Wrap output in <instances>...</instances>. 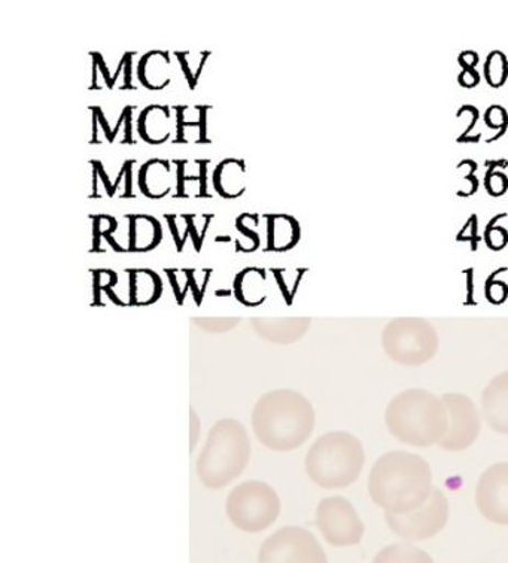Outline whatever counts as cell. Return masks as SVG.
<instances>
[{
	"label": "cell",
	"mask_w": 508,
	"mask_h": 563,
	"mask_svg": "<svg viewBox=\"0 0 508 563\" xmlns=\"http://www.w3.org/2000/svg\"><path fill=\"white\" fill-rule=\"evenodd\" d=\"M174 109L176 111V139L174 144H188L187 137H185V128H199V121H196V123L185 121V112L188 111L187 104H183V107L176 104Z\"/></svg>",
	"instance_id": "obj_27"
},
{
	"label": "cell",
	"mask_w": 508,
	"mask_h": 563,
	"mask_svg": "<svg viewBox=\"0 0 508 563\" xmlns=\"http://www.w3.org/2000/svg\"><path fill=\"white\" fill-rule=\"evenodd\" d=\"M434 490L431 466L405 451L382 455L372 466L368 494L385 515H406L427 503Z\"/></svg>",
	"instance_id": "obj_1"
},
{
	"label": "cell",
	"mask_w": 508,
	"mask_h": 563,
	"mask_svg": "<svg viewBox=\"0 0 508 563\" xmlns=\"http://www.w3.org/2000/svg\"><path fill=\"white\" fill-rule=\"evenodd\" d=\"M90 56L95 57L96 60H98V63H99V70L103 75L104 82L108 84L109 90H112V88H113V86H112V78L113 77H112L111 73H109V67L107 66V63H104L102 54L91 52Z\"/></svg>",
	"instance_id": "obj_38"
},
{
	"label": "cell",
	"mask_w": 508,
	"mask_h": 563,
	"mask_svg": "<svg viewBox=\"0 0 508 563\" xmlns=\"http://www.w3.org/2000/svg\"><path fill=\"white\" fill-rule=\"evenodd\" d=\"M382 344L394 363L419 367L439 352V334L427 319L397 318L385 327Z\"/></svg>",
	"instance_id": "obj_7"
},
{
	"label": "cell",
	"mask_w": 508,
	"mask_h": 563,
	"mask_svg": "<svg viewBox=\"0 0 508 563\" xmlns=\"http://www.w3.org/2000/svg\"><path fill=\"white\" fill-rule=\"evenodd\" d=\"M96 166H98L99 176H100V179H102V183L104 185V190H107V192H108V197L115 196V192H113V185L111 184V180H109V176L107 174V170H104L103 163L99 162V159H96Z\"/></svg>",
	"instance_id": "obj_41"
},
{
	"label": "cell",
	"mask_w": 508,
	"mask_h": 563,
	"mask_svg": "<svg viewBox=\"0 0 508 563\" xmlns=\"http://www.w3.org/2000/svg\"><path fill=\"white\" fill-rule=\"evenodd\" d=\"M386 428L394 439L413 448H432L442 443L449 416L442 397L422 388L402 390L385 411Z\"/></svg>",
	"instance_id": "obj_3"
},
{
	"label": "cell",
	"mask_w": 508,
	"mask_h": 563,
	"mask_svg": "<svg viewBox=\"0 0 508 563\" xmlns=\"http://www.w3.org/2000/svg\"><path fill=\"white\" fill-rule=\"evenodd\" d=\"M130 277V305L148 306L157 301L163 291V282L150 268H128Z\"/></svg>",
	"instance_id": "obj_20"
},
{
	"label": "cell",
	"mask_w": 508,
	"mask_h": 563,
	"mask_svg": "<svg viewBox=\"0 0 508 563\" xmlns=\"http://www.w3.org/2000/svg\"><path fill=\"white\" fill-rule=\"evenodd\" d=\"M236 229L239 233L243 234V236L250 239L252 243V251H258L259 250V243H262V238H259V234L255 230L247 229L245 225V213H242L241 217H238L236 220Z\"/></svg>",
	"instance_id": "obj_30"
},
{
	"label": "cell",
	"mask_w": 508,
	"mask_h": 563,
	"mask_svg": "<svg viewBox=\"0 0 508 563\" xmlns=\"http://www.w3.org/2000/svg\"><path fill=\"white\" fill-rule=\"evenodd\" d=\"M172 163L176 166V195L174 199H188L185 195V183L187 180H200L199 176H187L185 175V167H187L188 159H172Z\"/></svg>",
	"instance_id": "obj_26"
},
{
	"label": "cell",
	"mask_w": 508,
	"mask_h": 563,
	"mask_svg": "<svg viewBox=\"0 0 508 563\" xmlns=\"http://www.w3.org/2000/svg\"><path fill=\"white\" fill-rule=\"evenodd\" d=\"M170 120V108L167 104H150L137 119V133L146 144L162 145L170 139V130L166 124ZM169 125V124H167Z\"/></svg>",
	"instance_id": "obj_19"
},
{
	"label": "cell",
	"mask_w": 508,
	"mask_h": 563,
	"mask_svg": "<svg viewBox=\"0 0 508 563\" xmlns=\"http://www.w3.org/2000/svg\"><path fill=\"white\" fill-rule=\"evenodd\" d=\"M481 405L490 430L508 435V372L499 373L483 389Z\"/></svg>",
	"instance_id": "obj_13"
},
{
	"label": "cell",
	"mask_w": 508,
	"mask_h": 563,
	"mask_svg": "<svg viewBox=\"0 0 508 563\" xmlns=\"http://www.w3.org/2000/svg\"><path fill=\"white\" fill-rule=\"evenodd\" d=\"M279 495L262 481L243 482L230 492L225 501L227 518L243 532L266 531L280 515Z\"/></svg>",
	"instance_id": "obj_6"
},
{
	"label": "cell",
	"mask_w": 508,
	"mask_h": 563,
	"mask_svg": "<svg viewBox=\"0 0 508 563\" xmlns=\"http://www.w3.org/2000/svg\"><path fill=\"white\" fill-rule=\"evenodd\" d=\"M267 246L266 252H287L300 242L301 230L296 218L285 213H266Z\"/></svg>",
	"instance_id": "obj_17"
},
{
	"label": "cell",
	"mask_w": 508,
	"mask_h": 563,
	"mask_svg": "<svg viewBox=\"0 0 508 563\" xmlns=\"http://www.w3.org/2000/svg\"><path fill=\"white\" fill-rule=\"evenodd\" d=\"M197 111L200 113L199 119V139H197V144L201 145H211L212 139L208 136V120H209V112L213 111V107L211 104H197L196 107Z\"/></svg>",
	"instance_id": "obj_28"
},
{
	"label": "cell",
	"mask_w": 508,
	"mask_h": 563,
	"mask_svg": "<svg viewBox=\"0 0 508 563\" xmlns=\"http://www.w3.org/2000/svg\"><path fill=\"white\" fill-rule=\"evenodd\" d=\"M486 79H488L490 86L498 87L506 81V75L508 74V63L506 56L503 53L494 52L486 60Z\"/></svg>",
	"instance_id": "obj_25"
},
{
	"label": "cell",
	"mask_w": 508,
	"mask_h": 563,
	"mask_svg": "<svg viewBox=\"0 0 508 563\" xmlns=\"http://www.w3.org/2000/svg\"><path fill=\"white\" fill-rule=\"evenodd\" d=\"M308 328V321H297L292 325L275 327H258L259 334L268 342L288 344L300 340Z\"/></svg>",
	"instance_id": "obj_23"
},
{
	"label": "cell",
	"mask_w": 508,
	"mask_h": 563,
	"mask_svg": "<svg viewBox=\"0 0 508 563\" xmlns=\"http://www.w3.org/2000/svg\"><path fill=\"white\" fill-rule=\"evenodd\" d=\"M125 66H124V84L121 86V90H137L132 84L133 73V57L136 56L134 52L124 53Z\"/></svg>",
	"instance_id": "obj_33"
},
{
	"label": "cell",
	"mask_w": 508,
	"mask_h": 563,
	"mask_svg": "<svg viewBox=\"0 0 508 563\" xmlns=\"http://www.w3.org/2000/svg\"><path fill=\"white\" fill-rule=\"evenodd\" d=\"M211 54V52H205L201 60L196 63V60H199L200 53L175 52V57L178 58L180 69H183L184 77L187 79L191 91L196 90L197 84L200 81L201 70H203Z\"/></svg>",
	"instance_id": "obj_22"
},
{
	"label": "cell",
	"mask_w": 508,
	"mask_h": 563,
	"mask_svg": "<svg viewBox=\"0 0 508 563\" xmlns=\"http://www.w3.org/2000/svg\"><path fill=\"white\" fill-rule=\"evenodd\" d=\"M476 506L489 522L508 527V462L490 465L478 477Z\"/></svg>",
	"instance_id": "obj_12"
},
{
	"label": "cell",
	"mask_w": 508,
	"mask_h": 563,
	"mask_svg": "<svg viewBox=\"0 0 508 563\" xmlns=\"http://www.w3.org/2000/svg\"><path fill=\"white\" fill-rule=\"evenodd\" d=\"M258 563H329L317 537L308 529L285 527L259 548Z\"/></svg>",
	"instance_id": "obj_9"
},
{
	"label": "cell",
	"mask_w": 508,
	"mask_h": 563,
	"mask_svg": "<svg viewBox=\"0 0 508 563\" xmlns=\"http://www.w3.org/2000/svg\"><path fill=\"white\" fill-rule=\"evenodd\" d=\"M137 78L142 86L151 91L165 90L172 82L170 54L166 52L146 53L139 62Z\"/></svg>",
	"instance_id": "obj_18"
},
{
	"label": "cell",
	"mask_w": 508,
	"mask_h": 563,
	"mask_svg": "<svg viewBox=\"0 0 508 563\" xmlns=\"http://www.w3.org/2000/svg\"><path fill=\"white\" fill-rule=\"evenodd\" d=\"M314 523L334 548H351L361 543L364 537V523L350 499L343 497L323 498L318 504Z\"/></svg>",
	"instance_id": "obj_10"
},
{
	"label": "cell",
	"mask_w": 508,
	"mask_h": 563,
	"mask_svg": "<svg viewBox=\"0 0 508 563\" xmlns=\"http://www.w3.org/2000/svg\"><path fill=\"white\" fill-rule=\"evenodd\" d=\"M197 166H199V183L200 190L197 195V199H212V196L208 192V167L211 164V159H196Z\"/></svg>",
	"instance_id": "obj_29"
},
{
	"label": "cell",
	"mask_w": 508,
	"mask_h": 563,
	"mask_svg": "<svg viewBox=\"0 0 508 563\" xmlns=\"http://www.w3.org/2000/svg\"><path fill=\"white\" fill-rule=\"evenodd\" d=\"M125 121H124V137L121 141L123 145H134L133 139V111L136 107H125Z\"/></svg>",
	"instance_id": "obj_31"
},
{
	"label": "cell",
	"mask_w": 508,
	"mask_h": 563,
	"mask_svg": "<svg viewBox=\"0 0 508 563\" xmlns=\"http://www.w3.org/2000/svg\"><path fill=\"white\" fill-rule=\"evenodd\" d=\"M180 218H184L185 222H187L188 225H190V234L192 239V243H195V247L197 252L201 251V242L200 236L197 234V229L195 224V218H197L196 213H191V216H188V213H184V216H180Z\"/></svg>",
	"instance_id": "obj_37"
},
{
	"label": "cell",
	"mask_w": 508,
	"mask_h": 563,
	"mask_svg": "<svg viewBox=\"0 0 508 563\" xmlns=\"http://www.w3.org/2000/svg\"><path fill=\"white\" fill-rule=\"evenodd\" d=\"M313 406L294 389L264 394L252 410V430L259 443L275 452L301 448L314 430Z\"/></svg>",
	"instance_id": "obj_2"
},
{
	"label": "cell",
	"mask_w": 508,
	"mask_h": 563,
	"mask_svg": "<svg viewBox=\"0 0 508 563\" xmlns=\"http://www.w3.org/2000/svg\"><path fill=\"white\" fill-rule=\"evenodd\" d=\"M124 163L128 170H125L124 178L125 190L121 199H136V196L133 195V166L136 164V159H125Z\"/></svg>",
	"instance_id": "obj_32"
},
{
	"label": "cell",
	"mask_w": 508,
	"mask_h": 563,
	"mask_svg": "<svg viewBox=\"0 0 508 563\" xmlns=\"http://www.w3.org/2000/svg\"><path fill=\"white\" fill-rule=\"evenodd\" d=\"M364 464L363 443L346 431H331L318 437L305 460L310 481L329 490L354 485L363 473Z\"/></svg>",
	"instance_id": "obj_5"
},
{
	"label": "cell",
	"mask_w": 508,
	"mask_h": 563,
	"mask_svg": "<svg viewBox=\"0 0 508 563\" xmlns=\"http://www.w3.org/2000/svg\"><path fill=\"white\" fill-rule=\"evenodd\" d=\"M448 409L449 426L440 448L448 452H462L477 440L482 430V411L467 395L449 393L442 395Z\"/></svg>",
	"instance_id": "obj_11"
},
{
	"label": "cell",
	"mask_w": 508,
	"mask_h": 563,
	"mask_svg": "<svg viewBox=\"0 0 508 563\" xmlns=\"http://www.w3.org/2000/svg\"><path fill=\"white\" fill-rule=\"evenodd\" d=\"M90 109V108H88ZM92 117H91V123H92V130H91V139H90V145H100L102 142L99 141L98 132H99V119H98V112L95 111V109H90Z\"/></svg>",
	"instance_id": "obj_42"
},
{
	"label": "cell",
	"mask_w": 508,
	"mask_h": 563,
	"mask_svg": "<svg viewBox=\"0 0 508 563\" xmlns=\"http://www.w3.org/2000/svg\"><path fill=\"white\" fill-rule=\"evenodd\" d=\"M372 563H434L422 549L411 543H396L384 548L376 554Z\"/></svg>",
	"instance_id": "obj_21"
},
{
	"label": "cell",
	"mask_w": 508,
	"mask_h": 563,
	"mask_svg": "<svg viewBox=\"0 0 508 563\" xmlns=\"http://www.w3.org/2000/svg\"><path fill=\"white\" fill-rule=\"evenodd\" d=\"M91 57V56H90ZM92 58V77H91V86L88 90H102V87L98 86V73H99V63L95 57Z\"/></svg>",
	"instance_id": "obj_44"
},
{
	"label": "cell",
	"mask_w": 508,
	"mask_h": 563,
	"mask_svg": "<svg viewBox=\"0 0 508 563\" xmlns=\"http://www.w3.org/2000/svg\"><path fill=\"white\" fill-rule=\"evenodd\" d=\"M251 453L246 428L236 419L218 420L197 457V477L209 489H222L242 476Z\"/></svg>",
	"instance_id": "obj_4"
},
{
	"label": "cell",
	"mask_w": 508,
	"mask_h": 563,
	"mask_svg": "<svg viewBox=\"0 0 508 563\" xmlns=\"http://www.w3.org/2000/svg\"><path fill=\"white\" fill-rule=\"evenodd\" d=\"M508 179L501 174H495L488 179V188L493 195L498 196L506 191Z\"/></svg>",
	"instance_id": "obj_36"
},
{
	"label": "cell",
	"mask_w": 508,
	"mask_h": 563,
	"mask_svg": "<svg viewBox=\"0 0 508 563\" xmlns=\"http://www.w3.org/2000/svg\"><path fill=\"white\" fill-rule=\"evenodd\" d=\"M125 170H128V167H125V163L123 164V167H121L120 175L117 176L115 184H113V192H117L120 188L121 180L125 178Z\"/></svg>",
	"instance_id": "obj_45"
},
{
	"label": "cell",
	"mask_w": 508,
	"mask_h": 563,
	"mask_svg": "<svg viewBox=\"0 0 508 563\" xmlns=\"http://www.w3.org/2000/svg\"><path fill=\"white\" fill-rule=\"evenodd\" d=\"M92 220V246H91V254H95V252H99V254H103L104 250L100 247V241H102V238L107 239L109 245L112 246V250L115 252H128V250H123L112 239V233L117 229H119V221L115 220V218H111V221H109V225L107 229H103V218L102 216H90Z\"/></svg>",
	"instance_id": "obj_24"
},
{
	"label": "cell",
	"mask_w": 508,
	"mask_h": 563,
	"mask_svg": "<svg viewBox=\"0 0 508 563\" xmlns=\"http://www.w3.org/2000/svg\"><path fill=\"white\" fill-rule=\"evenodd\" d=\"M90 109H95L96 112H98V119L100 128L103 129L104 136H107L109 144H113L115 142V137H113V133L111 128H109V123L107 119H104V113L102 111V108L100 107H88Z\"/></svg>",
	"instance_id": "obj_39"
},
{
	"label": "cell",
	"mask_w": 508,
	"mask_h": 563,
	"mask_svg": "<svg viewBox=\"0 0 508 563\" xmlns=\"http://www.w3.org/2000/svg\"><path fill=\"white\" fill-rule=\"evenodd\" d=\"M221 242H231V238L230 236H218V238H216V243H221Z\"/></svg>",
	"instance_id": "obj_46"
},
{
	"label": "cell",
	"mask_w": 508,
	"mask_h": 563,
	"mask_svg": "<svg viewBox=\"0 0 508 563\" xmlns=\"http://www.w3.org/2000/svg\"><path fill=\"white\" fill-rule=\"evenodd\" d=\"M213 188L222 199H239L246 192V164L243 159L225 158L213 172Z\"/></svg>",
	"instance_id": "obj_15"
},
{
	"label": "cell",
	"mask_w": 508,
	"mask_h": 563,
	"mask_svg": "<svg viewBox=\"0 0 508 563\" xmlns=\"http://www.w3.org/2000/svg\"><path fill=\"white\" fill-rule=\"evenodd\" d=\"M200 431H201V423L199 415L196 413L195 409L190 410V444H191V451H195V448L197 443H199L200 439Z\"/></svg>",
	"instance_id": "obj_34"
},
{
	"label": "cell",
	"mask_w": 508,
	"mask_h": 563,
	"mask_svg": "<svg viewBox=\"0 0 508 563\" xmlns=\"http://www.w3.org/2000/svg\"><path fill=\"white\" fill-rule=\"evenodd\" d=\"M169 159H148L139 170L137 184L146 199H165L172 191Z\"/></svg>",
	"instance_id": "obj_16"
},
{
	"label": "cell",
	"mask_w": 508,
	"mask_h": 563,
	"mask_svg": "<svg viewBox=\"0 0 508 563\" xmlns=\"http://www.w3.org/2000/svg\"><path fill=\"white\" fill-rule=\"evenodd\" d=\"M507 238L508 236L506 233H504L503 229L489 230L488 242H489V245L493 247L504 246V242H506Z\"/></svg>",
	"instance_id": "obj_40"
},
{
	"label": "cell",
	"mask_w": 508,
	"mask_h": 563,
	"mask_svg": "<svg viewBox=\"0 0 508 563\" xmlns=\"http://www.w3.org/2000/svg\"><path fill=\"white\" fill-rule=\"evenodd\" d=\"M451 507L446 495L434 487L426 504L406 515H385L390 531L407 541H426L439 536L446 527Z\"/></svg>",
	"instance_id": "obj_8"
},
{
	"label": "cell",
	"mask_w": 508,
	"mask_h": 563,
	"mask_svg": "<svg viewBox=\"0 0 508 563\" xmlns=\"http://www.w3.org/2000/svg\"><path fill=\"white\" fill-rule=\"evenodd\" d=\"M130 222L128 252L142 254L154 251L163 241V227L157 218L146 213L125 216Z\"/></svg>",
	"instance_id": "obj_14"
},
{
	"label": "cell",
	"mask_w": 508,
	"mask_h": 563,
	"mask_svg": "<svg viewBox=\"0 0 508 563\" xmlns=\"http://www.w3.org/2000/svg\"><path fill=\"white\" fill-rule=\"evenodd\" d=\"M90 166L92 169V191H91V196H88V197H90V199H99L100 196L98 192V180H99L100 176H99L98 166H96V159H90Z\"/></svg>",
	"instance_id": "obj_43"
},
{
	"label": "cell",
	"mask_w": 508,
	"mask_h": 563,
	"mask_svg": "<svg viewBox=\"0 0 508 563\" xmlns=\"http://www.w3.org/2000/svg\"><path fill=\"white\" fill-rule=\"evenodd\" d=\"M163 218H165V220L167 221V225H169L172 236H174L176 251L183 252L185 245L183 242V238L179 236L178 225H176V220H178V216H174V213H169V216H167V213H165V217Z\"/></svg>",
	"instance_id": "obj_35"
}]
</instances>
